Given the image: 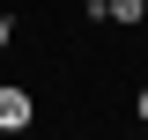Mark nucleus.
<instances>
[{
	"label": "nucleus",
	"mask_w": 148,
	"mask_h": 140,
	"mask_svg": "<svg viewBox=\"0 0 148 140\" xmlns=\"http://www.w3.org/2000/svg\"><path fill=\"white\" fill-rule=\"evenodd\" d=\"M37 125V96L22 81H0V133H30Z\"/></svg>",
	"instance_id": "obj_1"
},
{
	"label": "nucleus",
	"mask_w": 148,
	"mask_h": 140,
	"mask_svg": "<svg viewBox=\"0 0 148 140\" xmlns=\"http://www.w3.org/2000/svg\"><path fill=\"white\" fill-rule=\"evenodd\" d=\"M141 22H148V15H141Z\"/></svg>",
	"instance_id": "obj_6"
},
{
	"label": "nucleus",
	"mask_w": 148,
	"mask_h": 140,
	"mask_svg": "<svg viewBox=\"0 0 148 140\" xmlns=\"http://www.w3.org/2000/svg\"><path fill=\"white\" fill-rule=\"evenodd\" d=\"M82 7H89V22H96V7H104V0H82Z\"/></svg>",
	"instance_id": "obj_5"
},
{
	"label": "nucleus",
	"mask_w": 148,
	"mask_h": 140,
	"mask_svg": "<svg viewBox=\"0 0 148 140\" xmlns=\"http://www.w3.org/2000/svg\"><path fill=\"white\" fill-rule=\"evenodd\" d=\"M133 118H141V133H148V81L133 88Z\"/></svg>",
	"instance_id": "obj_3"
},
{
	"label": "nucleus",
	"mask_w": 148,
	"mask_h": 140,
	"mask_svg": "<svg viewBox=\"0 0 148 140\" xmlns=\"http://www.w3.org/2000/svg\"><path fill=\"white\" fill-rule=\"evenodd\" d=\"M8 44H15V15L0 7V52H8Z\"/></svg>",
	"instance_id": "obj_4"
},
{
	"label": "nucleus",
	"mask_w": 148,
	"mask_h": 140,
	"mask_svg": "<svg viewBox=\"0 0 148 140\" xmlns=\"http://www.w3.org/2000/svg\"><path fill=\"white\" fill-rule=\"evenodd\" d=\"M141 15H148V0H104L96 7V22H111V30H141Z\"/></svg>",
	"instance_id": "obj_2"
}]
</instances>
